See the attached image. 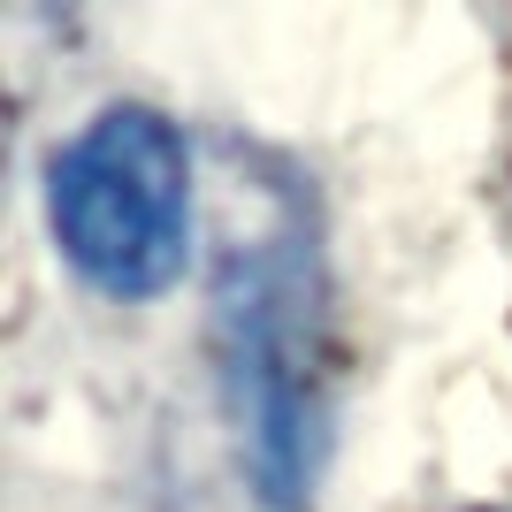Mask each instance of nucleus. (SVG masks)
Here are the masks:
<instances>
[{"mask_svg": "<svg viewBox=\"0 0 512 512\" xmlns=\"http://www.w3.org/2000/svg\"><path fill=\"white\" fill-rule=\"evenodd\" d=\"M214 329L230 360V406L245 428L253 482L276 512H291L314 482L321 436V276L291 214L245 222L222 237Z\"/></svg>", "mask_w": 512, "mask_h": 512, "instance_id": "1", "label": "nucleus"}, {"mask_svg": "<svg viewBox=\"0 0 512 512\" xmlns=\"http://www.w3.org/2000/svg\"><path fill=\"white\" fill-rule=\"evenodd\" d=\"M69 268L107 299H153L192 260V153L153 107H100L46 169Z\"/></svg>", "mask_w": 512, "mask_h": 512, "instance_id": "2", "label": "nucleus"}]
</instances>
